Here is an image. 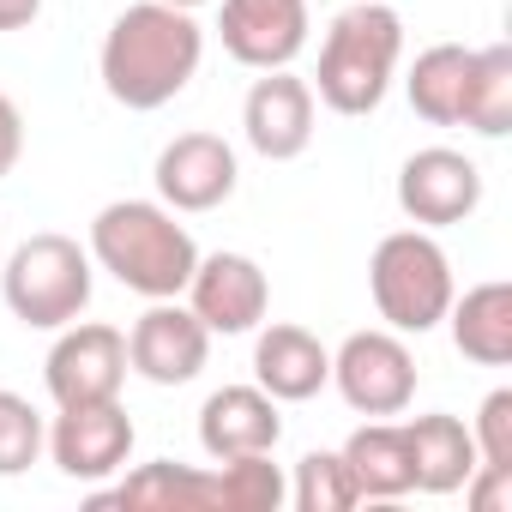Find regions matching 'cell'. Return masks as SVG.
Instances as JSON below:
<instances>
[{"label": "cell", "instance_id": "6da1fadb", "mask_svg": "<svg viewBox=\"0 0 512 512\" xmlns=\"http://www.w3.org/2000/svg\"><path fill=\"white\" fill-rule=\"evenodd\" d=\"M199 55H205V31L193 25V13L163 7V0H139L109 25L97 67H103V91L121 109L145 115V109L175 103L193 85Z\"/></svg>", "mask_w": 512, "mask_h": 512}, {"label": "cell", "instance_id": "7a4b0ae2", "mask_svg": "<svg viewBox=\"0 0 512 512\" xmlns=\"http://www.w3.org/2000/svg\"><path fill=\"white\" fill-rule=\"evenodd\" d=\"M91 266H103L121 290H133L145 302H169L187 290V278L199 266V247L175 223L169 205L115 199L91 217Z\"/></svg>", "mask_w": 512, "mask_h": 512}, {"label": "cell", "instance_id": "3957f363", "mask_svg": "<svg viewBox=\"0 0 512 512\" xmlns=\"http://www.w3.org/2000/svg\"><path fill=\"white\" fill-rule=\"evenodd\" d=\"M404 55V19L386 7V0H356L326 25L320 43V103L332 115H374L392 91Z\"/></svg>", "mask_w": 512, "mask_h": 512}, {"label": "cell", "instance_id": "277c9868", "mask_svg": "<svg viewBox=\"0 0 512 512\" xmlns=\"http://www.w3.org/2000/svg\"><path fill=\"white\" fill-rule=\"evenodd\" d=\"M368 290H374V308L392 332H434L452 308V260L446 247L428 235V229H392L374 260H368Z\"/></svg>", "mask_w": 512, "mask_h": 512}, {"label": "cell", "instance_id": "5b68a950", "mask_svg": "<svg viewBox=\"0 0 512 512\" xmlns=\"http://www.w3.org/2000/svg\"><path fill=\"white\" fill-rule=\"evenodd\" d=\"M0 296H7L13 320L37 332H61L91 308V253L73 235H31L13 247L7 272H0Z\"/></svg>", "mask_w": 512, "mask_h": 512}, {"label": "cell", "instance_id": "8992f818", "mask_svg": "<svg viewBox=\"0 0 512 512\" xmlns=\"http://www.w3.org/2000/svg\"><path fill=\"white\" fill-rule=\"evenodd\" d=\"M332 386L356 416H404L416 398V356L398 332H350L332 356Z\"/></svg>", "mask_w": 512, "mask_h": 512}, {"label": "cell", "instance_id": "52a82bcc", "mask_svg": "<svg viewBox=\"0 0 512 512\" xmlns=\"http://www.w3.org/2000/svg\"><path fill=\"white\" fill-rule=\"evenodd\" d=\"M43 380H49V398L67 410V404H103V398H121V380H127V332L115 326H97V320H73L61 326L49 362H43Z\"/></svg>", "mask_w": 512, "mask_h": 512}, {"label": "cell", "instance_id": "ba28073f", "mask_svg": "<svg viewBox=\"0 0 512 512\" xmlns=\"http://www.w3.org/2000/svg\"><path fill=\"white\" fill-rule=\"evenodd\" d=\"M187 308L199 314V326L217 338H241L266 320L272 308V284L247 253H199V266L187 278Z\"/></svg>", "mask_w": 512, "mask_h": 512}, {"label": "cell", "instance_id": "9c48e42d", "mask_svg": "<svg viewBox=\"0 0 512 512\" xmlns=\"http://www.w3.org/2000/svg\"><path fill=\"white\" fill-rule=\"evenodd\" d=\"M205 356H211V332L175 296L151 302L133 320V332H127V368L139 380H151V386H187V380H199Z\"/></svg>", "mask_w": 512, "mask_h": 512}, {"label": "cell", "instance_id": "30bf717a", "mask_svg": "<svg viewBox=\"0 0 512 512\" xmlns=\"http://www.w3.org/2000/svg\"><path fill=\"white\" fill-rule=\"evenodd\" d=\"M61 464V476L73 482H103L115 470H127L133 458V416L121 410V398H103V404H67L43 440Z\"/></svg>", "mask_w": 512, "mask_h": 512}, {"label": "cell", "instance_id": "8fae6325", "mask_svg": "<svg viewBox=\"0 0 512 512\" xmlns=\"http://www.w3.org/2000/svg\"><path fill=\"white\" fill-rule=\"evenodd\" d=\"M217 37L223 55L253 73L290 67L308 49V0H223Z\"/></svg>", "mask_w": 512, "mask_h": 512}, {"label": "cell", "instance_id": "7c38bea8", "mask_svg": "<svg viewBox=\"0 0 512 512\" xmlns=\"http://www.w3.org/2000/svg\"><path fill=\"white\" fill-rule=\"evenodd\" d=\"M398 205L422 229L464 223L482 205V169L464 151H452V145H428V151H416L398 169Z\"/></svg>", "mask_w": 512, "mask_h": 512}, {"label": "cell", "instance_id": "4fadbf2b", "mask_svg": "<svg viewBox=\"0 0 512 512\" xmlns=\"http://www.w3.org/2000/svg\"><path fill=\"white\" fill-rule=\"evenodd\" d=\"M241 133L266 163H290L314 145V85L296 79L290 67H272L266 79H253L241 103Z\"/></svg>", "mask_w": 512, "mask_h": 512}, {"label": "cell", "instance_id": "5bb4252c", "mask_svg": "<svg viewBox=\"0 0 512 512\" xmlns=\"http://www.w3.org/2000/svg\"><path fill=\"white\" fill-rule=\"evenodd\" d=\"M241 181V163L229 139L217 133H181L157 151V199L169 211H217Z\"/></svg>", "mask_w": 512, "mask_h": 512}, {"label": "cell", "instance_id": "9a60e30c", "mask_svg": "<svg viewBox=\"0 0 512 512\" xmlns=\"http://www.w3.org/2000/svg\"><path fill=\"white\" fill-rule=\"evenodd\" d=\"M284 440L278 398L260 386H223L199 410V446L211 458H247V452H272Z\"/></svg>", "mask_w": 512, "mask_h": 512}, {"label": "cell", "instance_id": "2e32d148", "mask_svg": "<svg viewBox=\"0 0 512 512\" xmlns=\"http://www.w3.org/2000/svg\"><path fill=\"white\" fill-rule=\"evenodd\" d=\"M332 380V350L308 326H272L253 344V386L272 392L278 404H308Z\"/></svg>", "mask_w": 512, "mask_h": 512}, {"label": "cell", "instance_id": "e0dca14e", "mask_svg": "<svg viewBox=\"0 0 512 512\" xmlns=\"http://www.w3.org/2000/svg\"><path fill=\"white\" fill-rule=\"evenodd\" d=\"M404 440H410V482H416V494H458L470 482V470L482 464L470 428L458 416H446V410H428V416L404 422Z\"/></svg>", "mask_w": 512, "mask_h": 512}, {"label": "cell", "instance_id": "ac0fdd59", "mask_svg": "<svg viewBox=\"0 0 512 512\" xmlns=\"http://www.w3.org/2000/svg\"><path fill=\"white\" fill-rule=\"evenodd\" d=\"M452 320V344L458 356L482 362V368H506L512 362V284H476L464 296H452L446 308Z\"/></svg>", "mask_w": 512, "mask_h": 512}, {"label": "cell", "instance_id": "d6986e66", "mask_svg": "<svg viewBox=\"0 0 512 512\" xmlns=\"http://www.w3.org/2000/svg\"><path fill=\"white\" fill-rule=\"evenodd\" d=\"M344 464L362 488V500H404L416 482H410V440L398 422H362L350 440H344Z\"/></svg>", "mask_w": 512, "mask_h": 512}, {"label": "cell", "instance_id": "ffe728a7", "mask_svg": "<svg viewBox=\"0 0 512 512\" xmlns=\"http://www.w3.org/2000/svg\"><path fill=\"white\" fill-rule=\"evenodd\" d=\"M97 500L139 506V512H217V482H211V470L157 458V464H139L115 494H97Z\"/></svg>", "mask_w": 512, "mask_h": 512}, {"label": "cell", "instance_id": "44dd1931", "mask_svg": "<svg viewBox=\"0 0 512 512\" xmlns=\"http://www.w3.org/2000/svg\"><path fill=\"white\" fill-rule=\"evenodd\" d=\"M470 61H476V49H458V43L422 49L416 67H410V79H404L410 109H416L422 121H434V127H458V115H464V85H470Z\"/></svg>", "mask_w": 512, "mask_h": 512}, {"label": "cell", "instance_id": "7402d4cb", "mask_svg": "<svg viewBox=\"0 0 512 512\" xmlns=\"http://www.w3.org/2000/svg\"><path fill=\"white\" fill-rule=\"evenodd\" d=\"M458 127H476L482 139H506V133H512V49H506V43L476 49Z\"/></svg>", "mask_w": 512, "mask_h": 512}, {"label": "cell", "instance_id": "603a6c76", "mask_svg": "<svg viewBox=\"0 0 512 512\" xmlns=\"http://www.w3.org/2000/svg\"><path fill=\"white\" fill-rule=\"evenodd\" d=\"M211 482H217V512H278V506L290 500V482H284V470L272 464V452L217 458Z\"/></svg>", "mask_w": 512, "mask_h": 512}, {"label": "cell", "instance_id": "cb8c5ba5", "mask_svg": "<svg viewBox=\"0 0 512 512\" xmlns=\"http://www.w3.org/2000/svg\"><path fill=\"white\" fill-rule=\"evenodd\" d=\"M290 500H296L302 512H350V506H362V488H356L344 452H308V458L296 464Z\"/></svg>", "mask_w": 512, "mask_h": 512}, {"label": "cell", "instance_id": "d4e9b609", "mask_svg": "<svg viewBox=\"0 0 512 512\" xmlns=\"http://www.w3.org/2000/svg\"><path fill=\"white\" fill-rule=\"evenodd\" d=\"M43 416L31 410V398H19V392H0V476H19V470H31L37 464V452H43Z\"/></svg>", "mask_w": 512, "mask_h": 512}, {"label": "cell", "instance_id": "484cf974", "mask_svg": "<svg viewBox=\"0 0 512 512\" xmlns=\"http://www.w3.org/2000/svg\"><path fill=\"white\" fill-rule=\"evenodd\" d=\"M470 440H476V458H482V464H500V470H512V392H506V386L482 398Z\"/></svg>", "mask_w": 512, "mask_h": 512}, {"label": "cell", "instance_id": "4316f807", "mask_svg": "<svg viewBox=\"0 0 512 512\" xmlns=\"http://www.w3.org/2000/svg\"><path fill=\"white\" fill-rule=\"evenodd\" d=\"M464 494H470L476 512H506V506H512V470H500V464H476L470 482H464Z\"/></svg>", "mask_w": 512, "mask_h": 512}, {"label": "cell", "instance_id": "83f0119b", "mask_svg": "<svg viewBox=\"0 0 512 512\" xmlns=\"http://www.w3.org/2000/svg\"><path fill=\"white\" fill-rule=\"evenodd\" d=\"M19 151H25V115H19V103H13L7 91H0V181L13 175Z\"/></svg>", "mask_w": 512, "mask_h": 512}, {"label": "cell", "instance_id": "f1b7e54d", "mask_svg": "<svg viewBox=\"0 0 512 512\" xmlns=\"http://www.w3.org/2000/svg\"><path fill=\"white\" fill-rule=\"evenodd\" d=\"M37 13H43V0H0V31H25L37 25Z\"/></svg>", "mask_w": 512, "mask_h": 512}, {"label": "cell", "instance_id": "f546056e", "mask_svg": "<svg viewBox=\"0 0 512 512\" xmlns=\"http://www.w3.org/2000/svg\"><path fill=\"white\" fill-rule=\"evenodd\" d=\"M163 7H181V13H193V7H205V0H163Z\"/></svg>", "mask_w": 512, "mask_h": 512}]
</instances>
